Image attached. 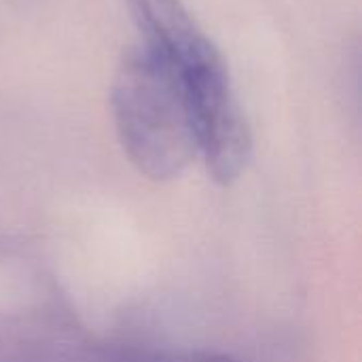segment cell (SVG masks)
Here are the masks:
<instances>
[{"instance_id":"cell-1","label":"cell","mask_w":362,"mask_h":362,"mask_svg":"<svg viewBox=\"0 0 362 362\" xmlns=\"http://www.w3.org/2000/svg\"><path fill=\"white\" fill-rule=\"evenodd\" d=\"M110 112L123 153L146 178L174 180L197 157L180 83L144 47L123 53L110 85Z\"/></svg>"},{"instance_id":"cell-2","label":"cell","mask_w":362,"mask_h":362,"mask_svg":"<svg viewBox=\"0 0 362 362\" xmlns=\"http://www.w3.org/2000/svg\"><path fill=\"white\" fill-rule=\"evenodd\" d=\"M125 4L142 36L140 47L168 64L208 38L182 0H125Z\"/></svg>"},{"instance_id":"cell-3","label":"cell","mask_w":362,"mask_h":362,"mask_svg":"<svg viewBox=\"0 0 362 362\" xmlns=\"http://www.w3.org/2000/svg\"><path fill=\"white\" fill-rule=\"evenodd\" d=\"M100 362H195L193 356H176V354H163V352H138V350H125L108 354Z\"/></svg>"},{"instance_id":"cell-4","label":"cell","mask_w":362,"mask_h":362,"mask_svg":"<svg viewBox=\"0 0 362 362\" xmlns=\"http://www.w3.org/2000/svg\"><path fill=\"white\" fill-rule=\"evenodd\" d=\"M195 362H238L225 354H195Z\"/></svg>"}]
</instances>
